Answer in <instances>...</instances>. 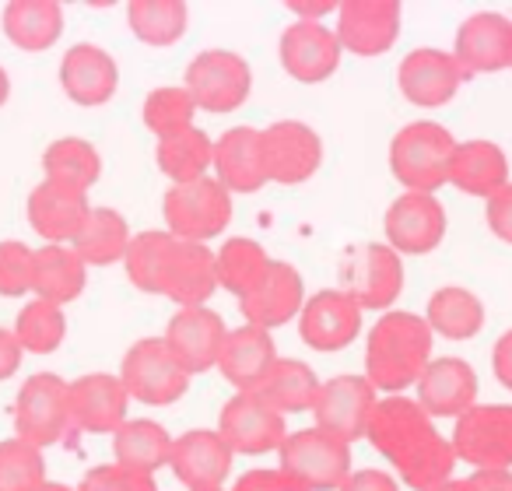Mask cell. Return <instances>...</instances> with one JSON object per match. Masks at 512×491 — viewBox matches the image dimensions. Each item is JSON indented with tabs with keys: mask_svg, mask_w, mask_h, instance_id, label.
Masks as SVG:
<instances>
[{
	"mask_svg": "<svg viewBox=\"0 0 512 491\" xmlns=\"http://www.w3.org/2000/svg\"><path fill=\"white\" fill-rule=\"evenodd\" d=\"M365 435L411 488H435L446 481L456 463L453 442L442 439L432 428V418L421 411V404L407 397L379 400Z\"/></svg>",
	"mask_w": 512,
	"mask_h": 491,
	"instance_id": "1",
	"label": "cell"
},
{
	"mask_svg": "<svg viewBox=\"0 0 512 491\" xmlns=\"http://www.w3.org/2000/svg\"><path fill=\"white\" fill-rule=\"evenodd\" d=\"M127 274L141 292L169 295L183 309H200V302L214 292L218 271L214 253L204 242H183L165 232H144L130 239Z\"/></svg>",
	"mask_w": 512,
	"mask_h": 491,
	"instance_id": "2",
	"label": "cell"
},
{
	"mask_svg": "<svg viewBox=\"0 0 512 491\" xmlns=\"http://www.w3.org/2000/svg\"><path fill=\"white\" fill-rule=\"evenodd\" d=\"M432 351V327L411 313H390L372 327L365 369L376 390H404L428 369Z\"/></svg>",
	"mask_w": 512,
	"mask_h": 491,
	"instance_id": "3",
	"label": "cell"
},
{
	"mask_svg": "<svg viewBox=\"0 0 512 491\" xmlns=\"http://www.w3.org/2000/svg\"><path fill=\"white\" fill-rule=\"evenodd\" d=\"M453 151V137L439 123H411V127H404L393 137L390 165L400 183L411 186V193H428L432 197V190H439L449 179Z\"/></svg>",
	"mask_w": 512,
	"mask_h": 491,
	"instance_id": "4",
	"label": "cell"
},
{
	"mask_svg": "<svg viewBox=\"0 0 512 491\" xmlns=\"http://www.w3.org/2000/svg\"><path fill=\"white\" fill-rule=\"evenodd\" d=\"M71 383L53 372H39L18 390L15 428L18 439L29 446H53L71 428Z\"/></svg>",
	"mask_w": 512,
	"mask_h": 491,
	"instance_id": "5",
	"label": "cell"
},
{
	"mask_svg": "<svg viewBox=\"0 0 512 491\" xmlns=\"http://www.w3.org/2000/svg\"><path fill=\"white\" fill-rule=\"evenodd\" d=\"M169 232L183 242H204L232 221V200L218 179H193L165 193Z\"/></svg>",
	"mask_w": 512,
	"mask_h": 491,
	"instance_id": "6",
	"label": "cell"
},
{
	"mask_svg": "<svg viewBox=\"0 0 512 491\" xmlns=\"http://www.w3.org/2000/svg\"><path fill=\"white\" fill-rule=\"evenodd\" d=\"M351 453L348 442L334 439L323 428H302L295 435H285L281 442V470L292 474L299 484L313 488H341L348 481Z\"/></svg>",
	"mask_w": 512,
	"mask_h": 491,
	"instance_id": "7",
	"label": "cell"
},
{
	"mask_svg": "<svg viewBox=\"0 0 512 491\" xmlns=\"http://www.w3.org/2000/svg\"><path fill=\"white\" fill-rule=\"evenodd\" d=\"M120 383H123V390H127V397H137L141 404L165 407L183 397L190 376L179 369V362L172 358L165 337H148V341H137L134 348L127 351Z\"/></svg>",
	"mask_w": 512,
	"mask_h": 491,
	"instance_id": "8",
	"label": "cell"
},
{
	"mask_svg": "<svg viewBox=\"0 0 512 491\" xmlns=\"http://www.w3.org/2000/svg\"><path fill=\"white\" fill-rule=\"evenodd\" d=\"M404 267L390 246L365 242L351 246L341 260V292L351 295L362 309H386L400 295Z\"/></svg>",
	"mask_w": 512,
	"mask_h": 491,
	"instance_id": "9",
	"label": "cell"
},
{
	"mask_svg": "<svg viewBox=\"0 0 512 491\" xmlns=\"http://www.w3.org/2000/svg\"><path fill=\"white\" fill-rule=\"evenodd\" d=\"M249 85L253 78L239 53L207 50L186 67V92L200 109H211V113H228V109L242 106Z\"/></svg>",
	"mask_w": 512,
	"mask_h": 491,
	"instance_id": "10",
	"label": "cell"
},
{
	"mask_svg": "<svg viewBox=\"0 0 512 491\" xmlns=\"http://www.w3.org/2000/svg\"><path fill=\"white\" fill-rule=\"evenodd\" d=\"M453 449L481 470H505L512 463V407H470L460 414Z\"/></svg>",
	"mask_w": 512,
	"mask_h": 491,
	"instance_id": "11",
	"label": "cell"
},
{
	"mask_svg": "<svg viewBox=\"0 0 512 491\" xmlns=\"http://www.w3.org/2000/svg\"><path fill=\"white\" fill-rule=\"evenodd\" d=\"M313 411L320 421L316 428L341 442H351L369 432V418L376 411V386L362 376H337L327 386H320Z\"/></svg>",
	"mask_w": 512,
	"mask_h": 491,
	"instance_id": "12",
	"label": "cell"
},
{
	"mask_svg": "<svg viewBox=\"0 0 512 491\" xmlns=\"http://www.w3.org/2000/svg\"><path fill=\"white\" fill-rule=\"evenodd\" d=\"M260 151H264V176L274 183H302L316 172L323 155V144L316 130L306 123H274L260 130Z\"/></svg>",
	"mask_w": 512,
	"mask_h": 491,
	"instance_id": "13",
	"label": "cell"
},
{
	"mask_svg": "<svg viewBox=\"0 0 512 491\" xmlns=\"http://www.w3.org/2000/svg\"><path fill=\"white\" fill-rule=\"evenodd\" d=\"M218 435L228 442L232 453L235 449L239 453H267V449L285 442V418L256 393H235L221 407Z\"/></svg>",
	"mask_w": 512,
	"mask_h": 491,
	"instance_id": "14",
	"label": "cell"
},
{
	"mask_svg": "<svg viewBox=\"0 0 512 491\" xmlns=\"http://www.w3.org/2000/svg\"><path fill=\"white\" fill-rule=\"evenodd\" d=\"M225 323L221 316H214L211 309H179L172 316L169 330H165V344H169L172 358L179 362V369L190 372H207L211 365H218L221 348H225Z\"/></svg>",
	"mask_w": 512,
	"mask_h": 491,
	"instance_id": "15",
	"label": "cell"
},
{
	"mask_svg": "<svg viewBox=\"0 0 512 491\" xmlns=\"http://www.w3.org/2000/svg\"><path fill=\"white\" fill-rule=\"evenodd\" d=\"M169 463L179 481L190 484L193 491H218L232 470V449L218 432L193 428L172 442Z\"/></svg>",
	"mask_w": 512,
	"mask_h": 491,
	"instance_id": "16",
	"label": "cell"
},
{
	"mask_svg": "<svg viewBox=\"0 0 512 491\" xmlns=\"http://www.w3.org/2000/svg\"><path fill=\"white\" fill-rule=\"evenodd\" d=\"M362 323V306L344 292H316L306 302L299 320V334L309 348L316 351H337L348 348Z\"/></svg>",
	"mask_w": 512,
	"mask_h": 491,
	"instance_id": "17",
	"label": "cell"
},
{
	"mask_svg": "<svg viewBox=\"0 0 512 491\" xmlns=\"http://www.w3.org/2000/svg\"><path fill=\"white\" fill-rule=\"evenodd\" d=\"M88 214H92V207H88L85 190H74V186L64 183L46 179L29 197V221L43 239H50V246H60L64 239L74 242Z\"/></svg>",
	"mask_w": 512,
	"mask_h": 491,
	"instance_id": "18",
	"label": "cell"
},
{
	"mask_svg": "<svg viewBox=\"0 0 512 491\" xmlns=\"http://www.w3.org/2000/svg\"><path fill=\"white\" fill-rule=\"evenodd\" d=\"M456 64L463 78L477 71H502L512 64V22L502 15H474L456 32Z\"/></svg>",
	"mask_w": 512,
	"mask_h": 491,
	"instance_id": "19",
	"label": "cell"
},
{
	"mask_svg": "<svg viewBox=\"0 0 512 491\" xmlns=\"http://www.w3.org/2000/svg\"><path fill=\"white\" fill-rule=\"evenodd\" d=\"M400 29V4L393 0H351L341 8V25H337V39L348 46L351 53H383L393 46Z\"/></svg>",
	"mask_w": 512,
	"mask_h": 491,
	"instance_id": "20",
	"label": "cell"
},
{
	"mask_svg": "<svg viewBox=\"0 0 512 491\" xmlns=\"http://www.w3.org/2000/svg\"><path fill=\"white\" fill-rule=\"evenodd\" d=\"M442 232H446V214H442L439 200L428 193H404L400 200H393L390 214H386V235L404 253L435 250Z\"/></svg>",
	"mask_w": 512,
	"mask_h": 491,
	"instance_id": "21",
	"label": "cell"
},
{
	"mask_svg": "<svg viewBox=\"0 0 512 491\" xmlns=\"http://www.w3.org/2000/svg\"><path fill=\"white\" fill-rule=\"evenodd\" d=\"M127 414V390L120 379L92 372L71 383V421L81 432H116Z\"/></svg>",
	"mask_w": 512,
	"mask_h": 491,
	"instance_id": "22",
	"label": "cell"
},
{
	"mask_svg": "<svg viewBox=\"0 0 512 491\" xmlns=\"http://www.w3.org/2000/svg\"><path fill=\"white\" fill-rule=\"evenodd\" d=\"M242 316L249 320V327L271 330L288 323L302 309V278L292 264H271L267 278L253 288L249 295L239 299Z\"/></svg>",
	"mask_w": 512,
	"mask_h": 491,
	"instance_id": "23",
	"label": "cell"
},
{
	"mask_svg": "<svg viewBox=\"0 0 512 491\" xmlns=\"http://www.w3.org/2000/svg\"><path fill=\"white\" fill-rule=\"evenodd\" d=\"M474 393H477L474 369L467 362H460V358H439L418 379L421 411L435 414V418L467 414L474 407Z\"/></svg>",
	"mask_w": 512,
	"mask_h": 491,
	"instance_id": "24",
	"label": "cell"
},
{
	"mask_svg": "<svg viewBox=\"0 0 512 491\" xmlns=\"http://www.w3.org/2000/svg\"><path fill=\"white\" fill-rule=\"evenodd\" d=\"M341 39L316 22H295L281 39V64L299 81H323L337 71Z\"/></svg>",
	"mask_w": 512,
	"mask_h": 491,
	"instance_id": "25",
	"label": "cell"
},
{
	"mask_svg": "<svg viewBox=\"0 0 512 491\" xmlns=\"http://www.w3.org/2000/svg\"><path fill=\"white\" fill-rule=\"evenodd\" d=\"M463 71L456 57L442 50H414L411 57L400 64V88L411 102L418 106H442L453 99L460 88Z\"/></svg>",
	"mask_w": 512,
	"mask_h": 491,
	"instance_id": "26",
	"label": "cell"
},
{
	"mask_svg": "<svg viewBox=\"0 0 512 491\" xmlns=\"http://www.w3.org/2000/svg\"><path fill=\"white\" fill-rule=\"evenodd\" d=\"M278 362L274 358V341L267 330L260 327H239L225 337V348H221V376L228 383L239 386V393H253L256 386L264 383V376L271 372V365Z\"/></svg>",
	"mask_w": 512,
	"mask_h": 491,
	"instance_id": "27",
	"label": "cell"
},
{
	"mask_svg": "<svg viewBox=\"0 0 512 491\" xmlns=\"http://www.w3.org/2000/svg\"><path fill=\"white\" fill-rule=\"evenodd\" d=\"M214 165H218V183L225 190L253 193L267 183L264 176V151H260V130L235 127L214 144Z\"/></svg>",
	"mask_w": 512,
	"mask_h": 491,
	"instance_id": "28",
	"label": "cell"
},
{
	"mask_svg": "<svg viewBox=\"0 0 512 491\" xmlns=\"http://www.w3.org/2000/svg\"><path fill=\"white\" fill-rule=\"evenodd\" d=\"M60 81H64V92L74 102L99 106V102H106L116 92V64L99 46H74L64 57V64H60Z\"/></svg>",
	"mask_w": 512,
	"mask_h": 491,
	"instance_id": "29",
	"label": "cell"
},
{
	"mask_svg": "<svg viewBox=\"0 0 512 491\" xmlns=\"http://www.w3.org/2000/svg\"><path fill=\"white\" fill-rule=\"evenodd\" d=\"M505 155L488 141H467L453 151L449 162V179L460 186L463 193L474 197H495L498 190H505Z\"/></svg>",
	"mask_w": 512,
	"mask_h": 491,
	"instance_id": "30",
	"label": "cell"
},
{
	"mask_svg": "<svg viewBox=\"0 0 512 491\" xmlns=\"http://www.w3.org/2000/svg\"><path fill=\"white\" fill-rule=\"evenodd\" d=\"M32 292H39L43 302L64 306L85 292V260L67 246H43L36 250V281Z\"/></svg>",
	"mask_w": 512,
	"mask_h": 491,
	"instance_id": "31",
	"label": "cell"
},
{
	"mask_svg": "<svg viewBox=\"0 0 512 491\" xmlns=\"http://www.w3.org/2000/svg\"><path fill=\"white\" fill-rule=\"evenodd\" d=\"M253 393L260 400H267L278 414L302 411V407H313L316 397H320V379H316V372L306 362L278 358L271 365V372L264 376V383L256 386Z\"/></svg>",
	"mask_w": 512,
	"mask_h": 491,
	"instance_id": "32",
	"label": "cell"
},
{
	"mask_svg": "<svg viewBox=\"0 0 512 491\" xmlns=\"http://www.w3.org/2000/svg\"><path fill=\"white\" fill-rule=\"evenodd\" d=\"M64 29V11L53 0H15L4 8V32L22 50H46Z\"/></svg>",
	"mask_w": 512,
	"mask_h": 491,
	"instance_id": "33",
	"label": "cell"
},
{
	"mask_svg": "<svg viewBox=\"0 0 512 491\" xmlns=\"http://www.w3.org/2000/svg\"><path fill=\"white\" fill-rule=\"evenodd\" d=\"M127 250H130V232L123 214L109 211V207H92L81 232L74 235V253L85 264H113V260L127 257Z\"/></svg>",
	"mask_w": 512,
	"mask_h": 491,
	"instance_id": "34",
	"label": "cell"
},
{
	"mask_svg": "<svg viewBox=\"0 0 512 491\" xmlns=\"http://www.w3.org/2000/svg\"><path fill=\"white\" fill-rule=\"evenodd\" d=\"M214 271H218V281L228 288V292L249 295L260 281L271 271V260H267L264 246L253 239H228L221 246V253L214 257Z\"/></svg>",
	"mask_w": 512,
	"mask_h": 491,
	"instance_id": "35",
	"label": "cell"
},
{
	"mask_svg": "<svg viewBox=\"0 0 512 491\" xmlns=\"http://www.w3.org/2000/svg\"><path fill=\"white\" fill-rule=\"evenodd\" d=\"M172 453V439L155 421H123L116 428V460L134 470H158Z\"/></svg>",
	"mask_w": 512,
	"mask_h": 491,
	"instance_id": "36",
	"label": "cell"
},
{
	"mask_svg": "<svg viewBox=\"0 0 512 491\" xmlns=\"http://www.w3.org/2000/svg\"><path fill=\"white\" fill-rule=\"evenodd\" d=\"M43 169H46V176H50V183L88 190V186L99 179L102 162L88 141H81V137H64V141H53L50 148H46Z\"/></svg>",
	"mask_w": 512,
	"mask_h": 491,
	"instance_id": "37",
	"label": "cell"
},
{
	"mask_svg": "<svg viewBox=\"0 0 512 491\" xmlns=\"http://www.w3.org/2000/svg\"><path fill=\"white\" fill-rule=\"evenodd\" d=\"M214 162V144L204 130H183L176 137L158 141V165L169 179L179 183H193L204 179V169Z\"/></svg>",
	"mask_w": 512,
	"mask_h": 491,
	"instance_id": "38",
	"label": "cell"
},
{
	"mask_svg": "<svg viewBox=\"0 0 512 491\" xmlns=\"http://www.w3.org/2000/svg\"><path fill=\"white\" fill-rule=\"evenodd\" d=\"M428 323H432L439 334L460 341V337H470L481 330L484 309H481V302L470 292H463V288H442V292H435L432 302H428Z\"/></svg>",
	"mask_w": 512,
	"mask_h": 491,
	"instance_id": "39",
	"label": "cell"
},
{
	"mask_svg": "<svg viewBox=\"0 0 512 491\" xmlns=\"http://www.w3.org/2000/svg\"><path fill=\"white\" fill-rule=\"evenodd\" d=\"M130 29L151 46H169L186 29V4L179 0H137L130 4Z\"/></svg>",
	"mask_w": 512,
	"mask_h": 491,
	"instance_id": "40",
	"label": "cell"
},
{
	"mask_svg": "<svg viewBox=\"0 0 512 491\" xmlns=\"http://www.w3.org/2000/svg\"><path fill=\"white\" fill-rule=\"evenodd\" d=\"M64 334H67V320H64V313H60V306H53V302L36 299L18 313L15 337L22 341V348L36 351V355L57 351Z\"/></svg>",
	"mask_w": 512,
	"mask_h": 491,
	"instance_id": "41",
	"label": "cell"
},
{
	"mask_svg": "<svg viewBox=\"0 0 512 491\" xmlns=\"http://www.w3.org/2000/svg\"><path fill=\"white\" fill-rule=\"evenodd\" d=\"M43 456L22 439L0 442V491H43Z\"/></svg>",
	"mask_w": 512,
	"mask_h": 491,
	"instance_id": "42",
	"label": "cell"
},
{
	"mask_svg": "<svg viewBox=\"0 0 512 491\" xmlns=\"http://www.w3.org/2000/svg\"><path fill=\"white\" fill-rule=\"evenodd\" d=\"M193 109H197V102L190 99L186 88H158L144 102V123L165 141V137L193 130Z\"/></svg>",
	"mask_w": 512,
	"mask_h": 491,
	"instance_id": "43",
	"label": "cell"
},
{
	"mask_svg": "<svg viewBox=\"0 0 512 491\" xmlns=\"http://www.w3.org/2000/svg\"><path fill=\"white\" fill-rule=\"evenodd\" d=\"M36 281V253L25 242H0V295H25Z\"/></svg>",
	"mask_w": 512,
	"mask_h": 491,
	"instance_id": "44",
	"label": "cell"
},
{
	"mask_svg": "<svg viewBox=\"0 0 512 491\" xmlns=\"http://www.w3.org/2000/svg\"><path fill=\"white\" fill-rule=\"evenodd\" d=\"M81 491H155V481L144 470L109 463V467L88 470L85 481H81Z\"/></svg>",
	"mask_w": 512,
	"mask_h": 491,
	"instance_id": "45",
	"label": "cell"
},
{
	"mask_svg": "<svg viewBox=\"0 0 512 491\" xmlns=\"http://www.w3.org/2000/svg\"><path fill=\"white\" fill-rule=\"evenodd\" d=\"M235 491H309L306 484H299L285 470H249L239 477Z\"/></svg>",
	"mask_w": 512,
	"mask_h": 491,
	"instance_id": "46",
	"label": "cell"
},
{
	"mask_svg": "<svg viewBox=\"0 0 512 491\" xmlns=\"http://www.w3.org/2000/svg\"><path fill=\"white\" fill-rule=\"evenodd\" d=\"M488 225L495 228V235L512 242V186L498 190L495 197L488 200Z\"/></svg>",
	"mask_w": 512,
	"mask_h": 491,
	"instance_id": "47",
	"label": "cell"
},
{
	"mask_svg": "<svg viewBox=\"0 0 512 491\" xmlns=\"http://www.w3.org/2000/svg\"><path fill=\"white\" fill-rule=\"evenodd\" d=\"M341 491H397V481L383 470H358L341 484Z\"/></svg>",
	"mask_w": 512,
	"mask_h": 491,
	"instance_id": "48",
	"label": "cell"
},
{
	"mask_svg": "<svg viewBox=\"0 0 512 491\" xmlns=\"http://www.w3.org/2000/svg\"><path fill=\"white\" fill-rule=\"evenodd\" d=\"M463 491H512L509 470H477L463 481Z\"/></svg>",
	"mask_w": 512,
	"mask_h": 491,
	"instance_id": "49",
	"label": "cell"
},
{
	"mask_svg": "<svg viewBox=\"0 0 512 491\" xmlns=\"http://www.w3.org/2000/svg\"><path fill=\"white\" fill-rule=\"evenodd\" d=\"M18 362H22V341L11 330H0V379L15 376Z\"/></svg>",
	"mask_w": 512,
	"mask_h": 491,
	"instance_id": "50",
	"label": "cell"
},
{
	"mask_svg": "<svg viewBox=\"0 0 512 491\" xmlns=\"http://www.w3.org/2000/svg\"><path fill=\"white\" fill-rule=\"evenodd\" d=\"M495 372H498V379L512 390V330L495 344Z\"/></svg>",
	"mask_w": 512,
	"mask_h": 491,
	"instance_id": "51",
	"label": "cell"
},
{
	"mask_svg": "<svg viewBox=\"0 0 512 491\" xmlns=\"http://www.w3.org/2000/svg\"><path fill=\"white\" fill-rule=\"evenodd\" d=\"M292 8L295 11H299V15L302 18H316V15H323V11H330V8H334V4H292Z\"/></svg>",
	"mask_w": 512,
	"mask_h": 491,
	"instance_id": "52",
	"label": "cell"
},
{
	"mask_svg": "<svg viewBox=\"0 0 512 491\" xmlns=\"http://www.w3.org/2000/svg\"><path fill=\"white\" fill-rule=\"evenodd\" d=\"M8 92H11V81H8V74H4V67H0V106H4Z\"/></svg>",
	"mask_w": 512,
	"mask_h": 491,
	"instance_id": "53",
	"label": "cell"
},
{
	"mask_svg": "<svg viewBox=\"0 0 512 491\" xmlns=\"http://www.w3.org/2000/svg\"><path fill=\"white\" fill-rule=\"evenodd\" d=\"M428 491H463V481H442V484H435V488H428Z\"/></svg>",
	"mask_w": 512,
	"mask_h": 491,
	"instance_id": "54",
	"label": "cell"
},
{
	"mask_svg": "<svg viewBox=\"0 0 512 491\" xmlns=\"http://www.w3.org/2000/svg\"><path fill=\"white\" fill-rule=\"evenodd\" d=\"M43 491H67L64 484H43Z\"/></svg>",
	"mask_w": 512,
	"mask_h": 491,
	"instance_id": "55",
	"label": "cell"
}]
</instances>
